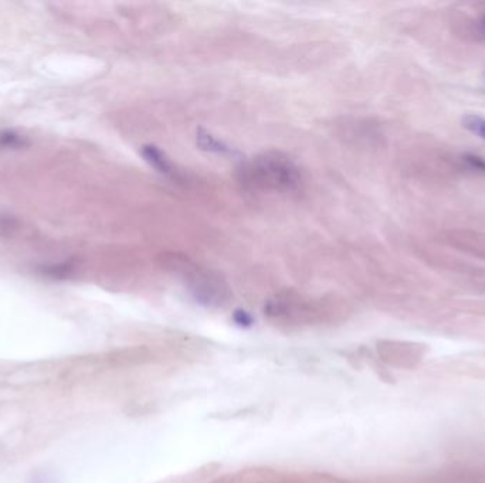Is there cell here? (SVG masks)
Listing matches in <instances>:
<instances>
[{
    "mask_svg": "<svg viewBox=\"0 0 485 483\" xmlns=\"http://www.w3.org/2000/svg\"><path fill=\"white\" fill-rule=\"evenodd\" d=\"M463 127L485 141V118L480 115H467L463 120Z\"/></svg>",
    "mask_w": 485,
    "mask_h": 483,
    "instance_id": "3",
    "label": "cell"
},
{
    "mask_svg": "<svg viewBox=\"0 0 485 483\" xmlns=\"http://www.w3.org/2000/svg\"><path fill=\"white\" fill-rule=\"evenodd\" d=\"M463 161H466L467 166L471 167L473 170L485 173L484 158H481L479 155H474V154H466V155H463Z\"/></svg>",
    "mask_w": 485,
    "mask_h": 483,
    "instance_id": "5",
    "label": "cell"
},
{
    "mask_svg": "<svg viewBox=\"0 0 485 483\" xmlns=\"http://www.w3.org/2000/svg\"><path fill=\"white\" fill-rule=\"evenodd\" d=\"M144 156L152 166L160 169V171L165 174H174V170L172 169V164L165 158V155L155 147H145L144 148Z\"/></svg>",
    "mask_w": 485,
    "mask_h": 483,
    "instance_id": "2",
    "label": "cell"
},
{
    "mask_svg": "<svg viewBox=\"0 0 485 483\" xmlns=\"http://www.w3.org/2000/svg\"><path fill=\"white\" fill-rule=\"evenodd\" d=\"M199 139V144L202 148H206L209 149L210 152H217V154H224L229 151V148L226 145H223L221 142L216 141L213 137L207 135V134H199L197 137Z\"/></svg>",
    "mask_w": 485,
    "mask_h": 483,
    "instance_id": "4",
    "label": "cell"
},
{
    "mask_svg": "<svg viewBox=\"0 0 485 483\" xmlns=\"http://www.w3.org/2000/svg\"><path fill=\"white\" fill-rule=\"evenodd\" d=\"M241 183L251 190L294 193L300 189L301 173L288 156L263 154L241 169Z\"/></svg>",
    "mask_w": 485,
    "mask_h": 483,
    "instance_id": "1",
    "label": "cell"
},
{
    "mask_svg": "<svg viewBox=\"0 0 485 483\" xmlns=\"http://www.w3.org/2000/svg\"><path fill=\"white\" fill-rule=\"evenodd\" d=\"M234 319H236V322L239 323V324H241V326H249V324H251V318H250L246 312H243V311H239V312L236 314Z\"/></svg>",
    "mask_w": 485,
    "mask_h": 483,
    "instance_id": "6",
    "label": "cell"
},
{
    "mask_svg": "<svg viewBox=\"0 0 485 483\" xmlns=\"http://www.w3.org/2000/svg\"><path fill=\"white\" fill-rule=\"evenodd\" d=\"M480 30H481L483 34H485V14L483 16V18H481V23H480Z\"/></svg>",
    "mask_w": 485,
    "mask_h": 483,
    "instance_id": "7",
    "label": "cell"
}]
</instances>
